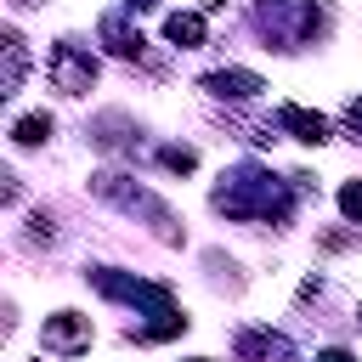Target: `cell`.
I'll return each instance as SVG.
<instances>
[{"label":"cell","mask_w":362,"mask_h":362,"mask_svg":"<svg viewBox=\"0 0 362 362\" xmlns=\"http://www.w3.org/2000/svg\"><path fill=\"white\" fill-rule=\"evenodd\" d=\"M215 209H226L232 221H249V215H266V221H283L288 215V192H277L266 175H255V170H243V175H232L221 192H215Z\"/></svg>","instance_id":"cell-1"},{"label":"cell","mask_w":362,"mask_h":362,"mask_svg":"<svg viewBox=\"0 0 362 362\" xmlns=\"http://www.w3.org/2000/svg\"><path fill=\"white\" fill-rule=\"evenodd\" d=\"M96 192H102L107 204H119V209H130V215H147V221L158 226V238H170V243L181 238V232H175V215H170V204H158V198H153L147 187H130L124 175H113V170H102V175H96Z\"/></svg>","instance_id":"cell-2"},{"label":"cell","mask_w":362,"mask_h":362,"mask_svg":"<svg viewBox=\"0 0 362 362\" xmlns=\"http://www.w3.org/2000/svg\"><path fill=\"white\" fill-rule=\"evenodd\" d=\"M45 68H51V85L68 90V96H85L90 79H96V57L79 51V45H57V51L45 57Z\"/></svg>","instance_id":"cell-3"},{"label":"cell","mask_w":362,"mask_h":362,"mask_svg":"<svg viewBox=\"0 0 362 362\" xmlns=\"http://www.w3.org/2000/svg\"><path fill=\"white\" fill-rule=\"evenodd\" d=\"M40 339H45V351H57V356H79V351H90V317L57 311V317H45Z\"/></svg>","instance_id":"cell-4"},{"label":"cell","mask_w":362,"mask_h":362,"mask_svg":"<svg viewBox=\"0 0 362 362\" xmlns=\"http://www.w3.org/2000/svg\"><path fill=\"white\" fill-rule=\"evenodd\" d=\"M102 294H113V300H147V305H170V288L164 283H141V277H113V272H85Z\"/></svg>","instance_id":"cell-5"},{"label":"cell","mask_w":362,"mask_h":362,"mask_svg":"<svg viewBox=\"0 0 362 362\" xmlns=\"http://www.w3.org/2000/svg\"><path fill=\"white\" fill-rule=\"evenodd\" d=\"M204 90L209 96H226V102H249V96L266 90V79L249 74V68H215V74H204Z\"/></svg>","instance_id":"cell-6"},{"label":"cell","mask_w":362,"mask_h":362,"mask_svg":"<svg viewBox=\"0 0 362 362\" xmlns=\"http://www.w3.org/2000/svg\"><path fill=\"white\" fill-rule=\"evenodd\" d=\"M238 356L243 362H294V345L272 328H243L238 334Z\"/></svg>","instance_id":"cell-7"},{"label":"cell","mask_w":362,"mask_h":362,"mask_svg":"<svg viewBox=\"0 0 362 362\" xmlns=\"http://www.w3.org/2000/svg\"><path fill=\"white\" fill-rule=\"evenodd\" d=\"M277 124H283L294 141H305V147H322V141H328V119L311 113V107H300V102H283V107H277Z\"/></svg>","instance_id":"cell-8"},{"label":"cell","mask_w":362,"mask_h":362,"mask_svg":"<svg viewBox=\"0 0 362 362\" xmlns=\"http://www.w3.org/2000/svg\"><path fill=\"white\" fill-rule=\"evenodd\" d=\"M164 34H170V45H181V51H187V45H204V34H209V28H204V17H198V11H170V17H164Z\"/></svg>","instance_id":"cell-9"},{"label":"cell","mask_w":362,"mask_h":362,"mask_svg":"<svg viewBox=\"0 0 362 362\" xmlns=\"http://www.w3.org/2000/svg\"><path fill=\"white\" fill-rule=\"evenodd\" d=\"M102 40H107L119 57H141V45H147V40H141V34H130L119 17H102Z\"/></svg>","instance_id":"cell-10"},{"label":"cell","mask_w":362,"mask_h":362,"mask_svg":"<svg viewBox=\"0 0 362 362\" xmlns=\"http://www.w3.org/2000/svg\"><path fill=\"white\" fill-rule=\"evenodd\" d=\"M45 136H51V113H23V119L11 124V141H17V147H40Z\"/></svg>","instance_id":"cell-11"},{"label":"cell","mask_w":362,"mask_h":362,"mask_svg":"<svg viewBox=\"0 0 362 362\" xmlns=\"http://www.w3.org/2000/svg\"><path fill=\"white\" fill-rule=\"evenodd\" d=\"M23 85V40H17V28H6V90L0 96H11Z\"/></svg>","instance_id":"cell-12"},{"label":"cell","mask_w":362,"mask_h":362,"mask_svg":"<svg viewBox=\"0 0 362 362\" xmlns=\"http://www.w3.org/2000/svg\"><path fill=\"white\" fill-rule=\"evenodd\" d=\"M339 209H345V221H362V175L339 187Z\"/></svg>","instance_id":"cell-13"},{"label":"cell","mask_w":362,"mask_h":362,"mask_svg":"<svg viewBox=\"0 0 362 362\" xmlns=\"http://www.w3.org/2000/svg\"><path fill=\"white\" fill-rule=\"evenodd\" d=\"M164 164H170V170H181V175H187V170H192V164H198V153H192V147H164Z\"/></svg>","instance_id":"cell-14"},{"label":"cell","mask_w":362,"mask_h":362,"mask_svg":"<svg viewBox=\"0 0 362 362\" xmlns=\"http://www.w3.org/2000/svg\"><path fill=\"white\" fill-rule=\"evenodd\" d=\"M345 124H351V130H362V96H356V102L345 107Z\"/></svg>","instance_id":"cell-15"},{"label":"cell","mask_w":362,"mask_h":362,"mask_svg":"<svg viewBox=\"0 0 362 362\" xmlns=\"http://www.w3.org/2000/svg\"><path fill=\"white\" fill-rule=\"evenodd\" d=\"M317 362H356V356H351V351H339V345H334V351H322V356H317Z\"/></svg>","instance_id":"cell-16"},{"label":"cell","mask_w":362,"mask_h":362,"mask_svg":"<svg viewBox=\"0 0 362 362\" xmlns=\"http://www.w3.org/2000/svg\"><path fill=\"white\" fill-rule=\"evenodd\" d=\"M158 0H124V11H153Z\"/></svg>","instance_id":"cell-17"},{"label":"cell","mask_w":362,"mask_h":362,"mask_svg":"<svg viewBox=\"0 0 362 362\" xmlns=\"http://www.w3.org/2000/svg\"><path fill=\"white\" fill-rule=\"evenodd\" d=\"M192 362H204V356H192Z\"/></svg>","instance_id":"cell-18"}]
</instances>
